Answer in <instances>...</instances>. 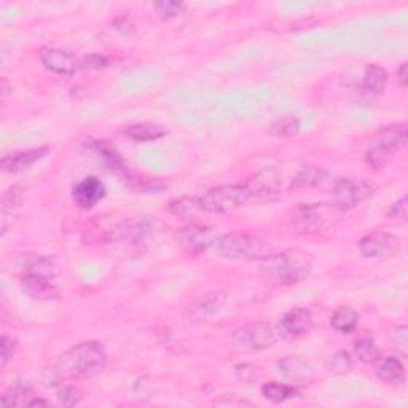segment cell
<instances>
[{"label":"cell","instance_id":"3957f363","mask_svg":"<svg viewBox=\"0 0 408 408\" xmlns=\"http://www.w3.org/2000/svg\"><path fill=\"white\" fill-rule=\"evenodd\" d=\"M214 247L219 257L229 260H263L270 256V247L265 241L241 231L219 236Z\"/></svg>","mask_w":408,"mask_h":408},{"label":"cell","instance_id":"5b68a950","mask_svg":"<svg viewBox=\"0 0 408 408\" xmlns=\"http://www.w3.org/2000/svg\"><path fill=\"white\" fill-rule=\"evenodd\" d=\"M252 199V192L247 185H219L206 190L198 197L199 209L212 214H225L238 209Z\"/></svg>","mask_w":408,"mask_h":408},{"label":"cell","instance_id":"4316f807","mask_svg":"<svg viewBox=\"0 0 408 408\" xmlns=\"http://www.w3.org/2000/svg\"><path fill=\"white\" fill-rule=\"evenodd\" d=\"M169 211L172 216L179 219H193L198 212H202L198 197H182L179 199H174L169 204Z\"/></svg>","mask_w":408,"mask_h":408},{"label":"cell","instance_id":"4fadbf2b","mask_svg":"<svg viewBox=\"0 0 408 408\" xmlns=\"http://www.w3.org/2000/svg\"><path fill=\"white\" fill-rule=\"evenodd\" d=\"M72 197L77 206L83 207V209H91L105 197V187L95 176L85 177L73 187Z\"/></svg>","mask_w":408,"mask_h":408},{"label":"cell","instance_id":"484cf974","mask_svg":"<svg viewBox=\"0 0 408 408\" xmlns=\"http://www.w3.org/2000/svg\"><path fill=\"white\" fill-rule=\"evenodd\" d=\"M302 128V122L295 115H283L274 120L270 126V132L274 137H293Z\"/></svg>","mask_w":408,"mask_h":408},{"label":"cell","instance_id":"f35d334b","mask_svg":"<svg viewBox=\"0 0 408 408\" xmlns=\"http://www.w3.org/2000/svg\"><path fill=\"white\" fill-rule=\"evenodd\" d=\"M407 70H408V64L407 63H402V66H400L399 70H397V80H399V83L402 88H405L407 86Z\"/></svg>","mask_w":408,"mask_h":408},{"label":"cell","instance_id":"e575fe53","mask_svg":"<svg viewBox=\"0 0 408 408\" xmlns=\"http://www.w3.org/2000/svg\"><path fill=\"white\" fill-rule=\"evenodd\" d=\"M407 332L408 329L405 325H400L397 327L396 330L392 332V343L394 346H396V350L402 354V356L405 357L407 356V347H408V337H407Z\"/></svg>","mask_w":408,"mask_h":408},{"label":"cell","instance_id":"9c48e42d","mask_svg":"<svg viewBox=\"0 0 408 408\" xmlns=\"http://www.w3.org/2000/svg\"><path fill=\"white\" fill-rule=\"evenodd\" d=\"M375 192V187L367 180L340 179L333 187V206L338 211H351L354 207L369 199Z\"/></svg>","mask_w":408,"mask_h":408},{"label":"cell","instance_id":"8992f818","mask_svg":"<svg viewBox=\"0 0 408 408\" xmlns=\"http://www.w3.org/2000/svg\"><path fill=\"white\" fill-rule=\"evenodd\" d=\"M163 230V224L158 219L137 217L128 219L117 224L107 235V239L112 243H130L136 244Z\"/></svg>","mask_w":408,"mask_h":408},{"label":"cell","instance_id":"74e56055","mask_svg":"<svg viewBox=\"0 0 408 408\" xmlns=\"http://www.w3.org/2000/svg\"><path fill=\"white\" fill-rule=\"evenodd\" d=\"M83 66L91 69H103L105 66H109V59L101 55H90L83 58Z\"/></svg>","mask_w":408,"mask_h":408},{"label":"cell","instance_id":"f1b7e54d","mask_svg":"<svg viewBox=\"0 0 408 408\" xmlns=\"http://www.w3.org/2000/svg\"><path fill=\"white\" fill-rule=\"evenodd\" d=\"M26 199V189L23 185H13L9 190L4 193L2 197V220L5 222L9 214H13V211L18 209L19 206L24 203Z\"/></svg>","mask_w":408,"mask_h":408},{"label":"cell","instance_id":"d6a6232c","mask_svg":"<svg viewBox=\"0 0 408 408\" xmlns=\"http://www.w3.org/2000/svg\"><path fill=\"white\" fill-rule=\"evenodd\" d=\"M329 369L335 375H346L352 369V359L347 351H337L329 360Z\"/></svg>","mask_w":408,"mask_h":408},{"label":"cell","instance_id":"d4e9b609","mask_svg":"<svg viewBox=\"0 0 408 408\" xmlns=\"http://www.w3.org/2000/svg\"><path fill=\"white\" fill-rule=\"evenodd\" d=\"M262 396L270 400L273 404H283L286 400L297 396V389L293 386L278 383V381H271L262 386Z\"/></svg>","mask_w":408,"mask_h":408},{"label":"cell","instance_id":"5bb4252c","mask_svg":"<svg viewBox=\"0 0 408 408\" xmlns=\"http://www.w3.org/2000/svg\"><path fill=\"white\" fill-rule=\"evenodd\" d=\"M48 147H37V149L18 150L5 155L0 162V166L5 172H21L29 169L32 164H36L40 159L48 155Z\"/></svg>","mask_w":408,"mask_h":408},{"label":"cell","instance_id":"836d02e7","mask_svg":"<svg viewBox=\"0 0 408 408\" xmlns=\"http://www.w3.org/2000/svg\"><path fill=\"white\" fill-rule=\"evenodd\" d=\"M16 347H18V343L15 338L6 337V335L2 337V345H0V369L4 370L6 364L10 362V359L15 356Z\"/></svg>","mask_w":408,"mask_h":408},{"label":"cell","instance_id":"6da1fadb","mask_svg":"<svg viewBox=\"0 0 408 408\" xmlns=\"http://www.w3.org/2000/svg\"><path fill=\"white\" fill-rule=\"evenodd\" d=\"M313 260L310 253L298 249L284 251L260 260V274L274 287H291L310 276Z\"/></svg>","mask_w":408,"mask_h":408},{"label":"cell","instance_id":"f546056e","mask_svg":"<svg viewBox=\"0 0 408 408\" xmlns=\"http://www.w3.org/2000/svg\"><path fill=\"white\" fill-rule=\"evenodd\" d=\"M31 397V389L28 386L16 385L15 387H11L9 392H5L2 399H0V404L2 407H18V405H28Z\"/></svg>","mask_w":408,"mask_h":408},{"label":"cell","instance_id":"60d3db41","mask_svg":"<svg viewBox=\"0 0 408 408\" xmlns=\"http://www.w3.org/2000/svg\"><path fill=\"white\" fill-rule=\"evenodd\" d=\"M28 407H48V402L43 399H31L28 402Z\"/></svg>","mask_w":408,"mask_h":408},{"label":"cell","instance_id":"8fae6325","mask_svg":"<svg viewBox=\"0 0 408 408\" xmlns=\"http://www.w3.org/2000/svg\"><path fill=\"white\" fill-rule=\"evenodd\" d=\"M177 238L179 243L189 252L203 253L216 246L219 235L212 229H209V226L190 224L179 230Z\"/></svg>","mask_w":408,"mask_h":408},{"label":"cell","instance_id":"8d00e7d4","mask_svg":"<svg viewBox=\"0 0 408 408\" xmlns=\"http://www.w3.org/2000/svg\"><path fill=\"white\" fill-rule=\"evenodd\" d=\"M387 216L391 219H400L405 220L407 219V197H402L394 204H391L389 209H387Z\"/></svg>","mask_w":408,"mask_h":408},{"label":"cell","instance_id":"83f0119b","mask_svg":"<svg viewBox=\"0 0 408 408\" xmlns=\"http://www.w3.org/2000/svg\"><path fill=\"white\" fill-rule=\"evenodd\" d=\"M354 352H356L360 362L364 364H373L375 360L380 357V347L377 341L369 335L360 337L356 343H354Z\"/></svg>","mask_w":408,"mask_h":408},{"label":"cell","instance_id":"ffe728a7","mask_svg":"<svg viewBox=\"0 0 408 408\" xmlns=\"http://www.w3.org/2000/svg\"><path fill=\"white\" fill-rule=\"evenodd\" d=\"M327 174L316 168V166L308 164L305 168L300 169L295 176H293L291 182L292 190H305V189H316V187L323 185Z\"/></svg>","mask_w":408,"mask_h":408},{"label":"cell","instance_id":"277c9868","mask_svg":"<svg viewBox=\"0 0 408 408\" xmlns=\"http://www.w3.org/2000/svg\"><path fill=\"white\" fill-rule=\"evenodd\" d=\"M407 144V125L397 123L386 126L373 136L365 159L373 169H381L391 162L392 155Z\"/></svg>","mask_w":408,"mask_h":408},{"label":"cell","instance_id":"603a6c76","mask_svg":"<svg viewBox=\"0 0 408 408\" xmlns=\"http://www.w3.org/2000/svg\"><path fill=\"white\" fill-rule=\"evenodd\" d=\"M23 274H31V276L53 279L56 274V265H55V262H53V258H50V257L31 256V257H28V260H26Z\"/></svg>","mask_w":408,"mask_h":408},{"label":"cell","instance_id":"d6986e66","mask_svg":"<svg viewBox=\"0 0 408 408\" xmlns=\"http://www.w3.org/2000/svg\"><path fill=\"white\" fill-rule=\"evenodd\" d=\"M387 72L386 69L381 68V66L373 64L370 68H367L364 73V80H362V91L367 96L375 98L383 95L387 85Z\"/></svg>","mask_w":408,"mask_h":408},{"label":"cell","instance_id":"1f68e13d","mask_svg":"<svg viewBox=\"0 0 408 408\" xmlns=\"http://www.w3.org/2000/svg\"><path fill=\"white\" fill-rule=\"evenodd\" d=\"M58 404L61 407H77L82 404L83 400V392L82 389H78L75 386H66L63 389H59L56 394Z\"/></svg>","mask_w":408,"mask_h":408},{"label":"cell","instance_id":"ac0fdd59","mask_svg":"<svg viewBox=\"0 0 408 408\" xmlns=\"http://www.w3.org/2000/svg\"><path fill=\"white\" fill-rule=\"evenodd\" d=\"M24 289L28 291L32 298L37 300H55L58 298V289L53 284V279L31 276V274H23Z\"/></svg>","mask_w":408,"mask_h":408},{"label":"cell","instance_id":"7c38bea8","mask_svg":"<svg viewBox=\"0 0 408 408\" xmlns=\"http://www.w3.org/2000/svg\"><path fill=\"white\" fill-rule=\"evenodd\" d=\"M226 302V293L224 291H214L207 292L204 295L198 297L195 302L187 308L185 318L190 323H202V320H207L212 318L214 314H217L222 306Z\"/></svg>","mask_w":408,"mask_h":408},{"label":"cell","instance_id":"44dd1931","mask_svg":"<svg viewBox=\"0 0 408 408\" xmlns=\"http://www.w3.org/2000/svg\"><path fill=\"white\" fill-rule=\"evenodd\" d=\"M278 369L279 373H283L286 378L297 381V383H300V381H308L313 375L310 365L300 357H287L281 360V362H278Z\"/></svg>","mask_w":408,"mask_h":408},{"label":"cell","instance_id":"2e32d148","mask_svg":"<svg viewBox=\"0 0 408 408\" xmlns=\"http://www.w3.org/2000/svg\"><path fill=\"white\" fill-rule=\"evenodd\" d=\"M373 372L381 381H385V383L399 385L405 380L404 364L394 356H380L373 362Z\"/></svg>","mask_w":408,"mask_h":408},{"label":"cell","instance_id":"d590c367","mask_svg":"<svg viewBox=\"0 0 408 408\" xmlns=\"http://www.w3.org/2000/svg\"><path fill=\"white\" fill-rule=\"evenodd\" d=\"M236 378L243 383L251 385L257 380V369L251 364H241L236 367Z\"/></svg>","mask_w":408,"mask_h":408},{"label":"cell","instance_id":"7a4b0ae2","mask_svg":"<svg viewBox=\"0 0 408 408\" xmlns=\"http://www.w3.org/2000/svg\"><path fill=\"white\" fill-rule=\"evenodd\" d=\"M107 365V351L99 341H83L66 351L53 365L61 381L93 378Z\"/></svg>","mask_w":408,"mask_h":408},{"label":"cell","instance_id":"cb8c5ba5","mask_svg":"<svg viewBox=\"0 0 408 408\" xmlns=\"http://www.w3.org/2000/svg\"><path fill=\"white\" fill-rule=\"evenodd\" d=\"M330 325L338 333H352L359 325V314L351 308H340L332 316Z\"/></svg>","mask_w":408,"mask_h":408},{"label":"cell","instance_id":"4dcf8cb0","mask_svg":"<svg viewBox=\"0 0 408 408\" xmlns=\"http://www.w3.org/2000/svg\"><path fill=\"white\" fill-rule=\"evenodd\" d=\"M157 15L163 19V21H169L182 15L187 10V5L184 2H176V0H163V2H157L153 5Z\"/></svg>","mask_w":408,"mask_h":408},{"label":"cell","instance_id":"e0dca14e","mask_svg":"<svg viewBox=\"0 0 408 408\" xmlns=\"http://www.w3.org/2000/svg\"><path fill=\"white\" fill-rule=\"evenodd\" d=\"M281 327L289 335H303L313 327V314L303 308H295L284 314L281 319Z\"/></svg>","mask_w":408,"mask_h":408},{"label":"cell","instance_id":"52a82bcc","mask_svg":"<svg viewBox=\"0 0 408 408\" xmlns=\"http://www.w3.org/2000/svg\"><path fill=\"white\" fill-rule=\"evenodd\" d=\"M335 216V206L327 203H313L298 207L292 217V225L297 231L314 235L325 230L332 224V217Z\"/></svg>","mask_w":408,"mask_h":408},{"label":"cell","instance_id":"30bf717a","mask_svg":"<svg viewBox=\"0 0 408 408\" xmlns=\"http://www.w3.org/2000/svg\"><path fill=\"white\" fill-rule=\"evenodd\" d=\"M359 252L365 258L391 257L400 249V239L386 231H373L359 241Z\"/></svg>","mask_w":408,"mask_h":408},{"label":"cell","instance_id":"ba28073f","mask_svg":"<svg viewBox=\"0 0 408 408\" xmlns=\"http://www.w3.org/2000/svg\"><path fill=\"white\" fill-rule=\"evenodd\" d=\"M231 343L239 350L263 351L276 343V333L270 323L247 324L233 332Z\"/></svg>","mask_w":408,"mask_h":408},{"label":"cell","instance_id":"ab89813d","mask_svg":"<svg viewBox=\"0 0 408 408\" xmlns=\"http://www.w3.org/2000/svg\"><path fill=\"white\" fill-rule=\"evenodd\" d=\"M216 405H225V407H252L251 402H246V400H219Z\"/></svg>","mask_w":408,"mask_h":408},{"label":"cell","instance_id":"7402d4cb","mask_svg":"<svg viewBox=\"0 0 408 408\" xmlns=\"http://www.w3.org/2000/svg\"><path fill=\"white\" fill-rule=\"evenodd\" d=\"M125 135L135 140V142H153V140L164 137L166 130L155 123H137L130 126L125 131Z\"/></svg>","mask_w":408,"mask_h":408},{"label":"cell","instance_id":"9a60e30c","mask_svg":"<svg viewBox=\"0 0 408 408\" xmlns=\"http://www.w3.org/2000/svg\"><path fill=\"white\" fill-rule=\"evenodd\" d=\"M40 61L46 69L58 75H72L77 69V61L69 51L63 48H43L40 51Z\"/></svg>","mask_w":408,"mask_h":408}]
</instances>
